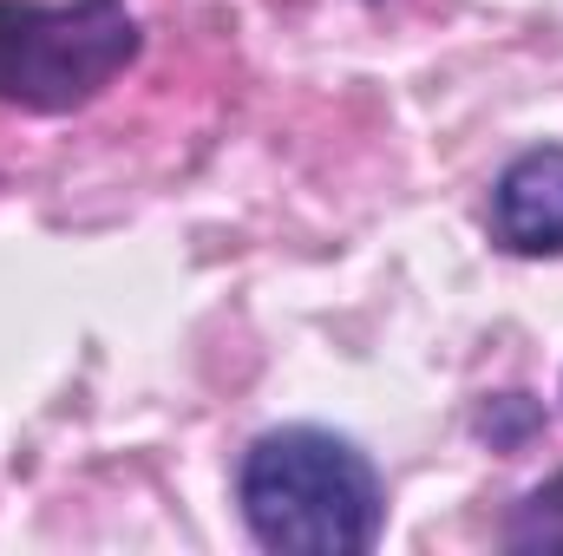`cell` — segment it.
I'll use <instances>...</instances> for the list:
<instances>
[{"label":"cell","mask_w":563,"mask_h":556,"mask_svg":"<svg viewBox=\"0 0 563 556\" xmlns=\"http://www.w3.org/2000/svg\"><path fill=\"white\" fill-rule=\"evenodd\" d=\"M243 524L282 556H361L380 544L387 491L367 452L321 425H282L243 452L236 471Z\"/></svg>","instance_id":"obj_1"},{"label":"cell","mask_w":563,"mask_h":556,"mask_svg":"<svg viewBox=\"0 0 563 556\" xmlns=\"http://www.w3.org/2000/svg\"><path fill=\"white\" fill-rule=\"evenodd\" d=\"M144 33L125 0H0V105L79 112L132 59Z\"/></svg>","instance_id":"obj_2"},{"label":"cell","mask_w":563,"mask_h":556,"mask_svg":"<svg viewBox=\"0 0 563 556\" xmlns=\"http://www.w3.org/2000/svg\"><path fill=\"white\" fill-rule=\"evenodd\" d=\"M492 243L511 256H563V144H531L498 170Z\"/></svg>","instance_id":"obj_3"},{"label":"cell","mask_w":563,"mask_h":556,"mask_svg":"<svg viewBox=\"0 0 563 556\" xmlns=\"http://www.w3.org/2000/svg\"><path fill=\"white\" fill-rule=\"evenodd\" d=\"M505 544L511 551H563V471L544 478L505 524Z\"/></svg>","instance_id":"obj_4"}]
</instances>
